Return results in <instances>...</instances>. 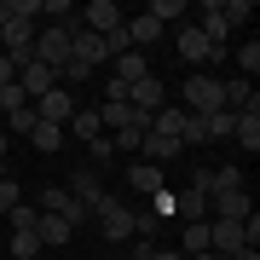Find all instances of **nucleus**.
<instances>
[{"label": "nucleus", "instance_id": "nucleus-1", "mask_svg": "<svg viewBox=\"0 0 260 260\" xmlns=\"http://www.w3.org/2000/svg\"><path fill=\"white\" fill-rule=\"evenodd\" d=\"M35 18H41V0H12V18L0 23L6 58H29V47H35Z\"/></svg>", "mask_w": 260, "mask_h": 260}, {"label": "nucleus", "instance_id": "nucleus-2", "mask_svg": "<svg viewBox=\"0 0 260 260\" xmlns=\"http://www.w3.org/2000/svg\"><path fill=\"white\" fill-rule=\"evenodd\" d=\"M70 35H75V29H52V23L35 29V47H29V58H35V64H47V70L58 75V70L70 64Z\"/></svg>", "mask_w": 260, "mask_h": 260}, {"label": "nucleus", "instance_id": "nucleus-3", "mask_svg": "<svg viewBox=\"0 0 260 260\" xmlns=\"http://www.w3.org/2000/svg\"><path fill=\"white\" fill-rule=\"evenodd\" d=\"M191 191H203L208 203L214 197H225V191H243V168L237 162H220V168H197V185Z\"/></svg>", "mask_w": 260, "mask_h": 260}, {"label": "nucleus", "instance_id": "nucleus-4", "mask_svg": "<svg viewBox=\"0 0 260 260\" xmlns=\"http://www.w3.org/2000/svg\"><path fill=\"white\" fill-rule=\"evenodd\" d=\"M93 220H99V232L110 237V243H127V237H133V208L116 203V197H104V203L93 208Z\"/></svg>", "mask_w": 260, "mask_h": 260}, {"label": "nucleus", "instance_id": "nucleus-5", "mask_svg": "<svg viewBox=\"0 0 260 260\" xmlns=\"http://www.w3.org/2000/svg\"><path fill=\"white\" fill-rule=\"evenodd\" d=\"M185 104H191V116H214V110H225V93H220L214 75H191L185 81Z\"/></svg>", "mask_w": 260, "mask_h": 260}, {"label": "nucleus", "instance_id": "nucleus-6", "mask_svg": "<svg viewBox=\"0 0 260 260\" xmlns=\"http://www.w3.org/2000/svg\"><path fill=\"white\" fill-rule=\"evenodd\" d=\"M64 191H70V197H75V203H81L87 214H93V208L104 203V197H110V191H104V179H99V168H87V162L70 174V185H64Z\"/></svg>", "mask_w": 260, "mask_h": 260}, {"label": "nucleus", "instance_id": "nucleus-7", "mask_svg": "<svg viewBox=\"0 0 260 260\" xmlns=\"http://www.w3.org/2000/svg\"><path fill=\"white\" fill-rule=\"evenodd\" d=\"M75 110H81V104L70 99V87H52L47 99H35V121H52V127H64Z\"/></svg>", "mask_w": 260, "mask_h": 260}, {"label": "nucleus", "instance_id": "nucleus-8", "mask_svg": "<svg viewBox=\"0 0 260 260\" xmlns=\"http://www.w3.org/2000/svg\"><path fill=\"white\" fill-rule=\"evenodd\" d=\"M208 249L214 254H237V249H249V243H243V220H208Z\"/></svg>", "mask_w": 260, "mask_h": 260}, {"label": "nucleus", "instance_id": "nucleus-9", "mask_svg": "<svg viewBox=\"0 0 260 260\" xmlns=\"http://www.w3.org/2000/svg\"><path fill=\"white\" fill-rule=\"evenodd\" d=\"M127 104H133L139 116H156L162 104H168V93H162V81H156V75H145V81H133V87H127Z\"/></svg>", "mask_w": 260, "mask_h": 260}, {"label": "nucleus", "instance_id": "nucleus-10", "mask_svg": "<svg viewBox=\"0 0 260 260\" xmlns=\"http://www.w3.org/2000/svg\"><path fill=\"white\" fill-rule=\"evenodd\" d=\"M179 58L203 64V58H225V47H214V41H203V29H197V23H185V29H179Z\"/></svg>", "mask_w": 260, "mask_h": 260}, {"label": "nucleus", "instance_id": "nucleus-11", "mask_svg": "<svg viewBox=\"0 0 260 260\" xmlns=\"http://www.w3.org/2000/svg\"><path fill=\"white\" fill-rule=\"evenodd\" d=\"M220 93H225V110H232V116H243V110H260V93H254V81H243V75L220 81Z\"/></svg>", "mask_w": 260, "mask_h": 260}, {"label": "nucleus", "instance_id": "nucleus-12", "mask_svg": "<svg viewBox=\"0 0 260 260\" xmlns=\"http://www.w3.org/2000/svg\"><path fill=\"white\" fill-rule=\"evenodd\" d=\"M254 203H249V191H225V197H214L208 203V220H249Z\"/></svg>", "mask_w": 260, "mask_h": 260}, {"label": "nucleus", "instance_id": "nucleus-13", "mask_svg": "<svg viewBox=\"0 0 260 260\" xmlns=\"http://www.w3.org/2000/svg\"><path fill=\"white\" fill-rule=\"evenodd\" d=\"M75 18H81V29H93V35H110L121 23V12H116V0H93L87 12H75Z\"/></svg>", "mask_w": 260, "mask_h": 260}, {"label": "nucleus", "instance_id": "nucleus-14", "mask_svg": "<svg viewBox=\"0 0 260 260\" xmlns=\"http://www.w3.org/2000/svg\"><path fill=\"white\" fill-rule=\"evenodd\" d=\"M110 64H116L110 75H116L121 87H133V81H145V75H150V58H145V52H121V58H110Z\"/></svg>", "mask_w": 260, "mask_h": 260}, {"label": "nucleus", "instance_id": "nucleus-15", "mask_svg": "<svg viewBox=\"0 0 260 260\" xmlns=\"http://www.w3.org/2000/svg\"><path fill=\"white\" fill-rule=\"evenodd\" d=\"M64 133H75L81 145H93V139H104V121H99V110H75L64 121Z\"/></svg>", "mask_w": 260, "mask_h": 260}, {"label": "nucleus", "instance_id": "nucleus-16", "mask_svg": "<svg viewBox=\"0 0 260 260\" xmlns=\"http://www.w3.org/2000/svg\"><path fill=\"white\" fill-rule=\"evenodd\" d=\"M127 185L139 191V197H156V191H162V168H156V162H133V168H127Z\"/></svg>", "mask_w": 260, "mask_h": 260}, {"label": "nucleus", "instance_id": "nucleus-17", "mask_svg": "<svg viewBox=\"0 0 260 260\" xmlns=\"http://www.w3.org/2000/svg\"><path fill=\"white\" fill-rule=\"evenodd\" d=\"M139 150H145V156H156V168H162V162H174V156H185V145H179V139H162V133H150V127H145Z\"/></svg>", "mask_w": 260, "mask_h": 260}, {"label": "nucleus", "instance_id": "nucleus-18", "mask_svg": "<svg viewBox=\"0 0 260 260\" xmlns=\"http://www.w3.org/2000/svg\"><path fill=\"white\" fill-rule=\"evenodd\" d=\"M232 139L243 145V156H254V150H260V110H243V116H237Z\"/></svg>", "mask_w": 260, "mask_h": 260}, {"label": "nucleus", "instance_id": "nucleus-19", "mask_svg": "<svg viewBox=\"0 0 260 260\" xmlns=\"http://www.w3.org/2000/svg\"><path fill=\"white\" fill-rule=\"evenodd\" d=\"M174 214H179L185 225H203V220H208V197H203V191H185V197H174Z\"/></svg>", "mask_w": 260, "mask_h": 260}, {"label": "nucleus", "instance_id": "nucleus-20", "mask_svg": "<svg viewBox=\"0 0 260 260\" xmlns=\"http://www.w3.org/2000/svg\"><path fill=\"white\" fill-rule=\"evenodd\" d=\"M29 145H35L41 156H58V150H64V127H52V121H35V133H29Z\"/></svg>", "mask_w": 260, "mask_h": 260}, {"label": "nucleus", "instance_id": "nucleus-21", "mask_svg": "<svg viewBox=\"0 0 260 260\" xmlns=\"http://www.w3.org/2000/svg\"><path fill=\"white\" fill-rule=\"evenodd\" d=\"M35 237H41V249H64V243H70V225L58 220V214H41V225H35Z\"/></svg>", "mask_w": 260, "mask_h": 260}, {"label": "nucleus", "instance_id": "nucleus-22", "mask_svg": "<svg viewBox=\"0 0 260 260\" xmlns=\"http://www.w3.org/2000/svg\"><path fill=\"white\" fill-rule=\"evenodd\" d=\"M185 116H191V110H168V104H162V110L150 116V133H162V139H179V133H185Z\"/></svg>", "mask_w": 260, "mask_h": 260}, {"label": "nucleus", "instance_id": "nucleus-23", "mask_svg": "<svg viewBox=\"0 0 260 260\" xmlns=\"http://www.w3.org/2000/svg\"><path fill=\"white\" fill-rule=\"evenodd\" d=\"M121 29H127V47H133V52H139V47H150V41L162 35V23L150 18V12H145V18H133V23H121Z\"/></svg>", "mask_w": 260, "mask_h": 260}, {"label": "nucleus", "instance_id": "nucleus-24", "mask_svg": "<svg viewBox=\"0 0 260 260\" xmlns=\"http://www.w3.org/2000/svg\"><path fill=\"white\" fill-rule=\"evenodd\" d=\"M197 127H203V139H232L237 116L232 110H214V116H197Z\"/></svg>", "mask_w": 260, "mask_h": 260}, {"label": "nucleus", "instance_id": "nucleus-25", "mask_svg": "<svg viewBox=\"0 0 260 260\" xmlns=\"http://www.w3.org/2000/svg\"><path fill=\"white\" fill-rule=\"evenodd\" d=\"M208 249V220L203 225H185V232H179V254H203Z\"/></svg>", "mask_w": 260, "mask_h": 260}, {"label": "nucleus", "instance_id": "nucleus-26", "mask_svg": "<svg viewBox=\"0 0 260 260\" xmlns=\"http://www.w3.org/2000/svg\"><path fill=\"white\" fill-rule=\"evenodd\" d=\"M162 232V214L156 208H133V237H156Z\"/></svg>", "mask_w": 260, "mask_h": 260}, {"label": "nucleus", "instance_id": "nucleus-27", "mask_svg": "<svg viewBox=\"0 0 260 260\" xmlns=\"http://www.w3.org/2000/svg\"><path fill=\"white\" fill-rule=\"evenodd\" d=\"M6 220H12V232H35V225H41V208H35V203H18Z\"/></svg>", "mask_w": 260, "mask_h": 260}, {"label": "nucleus", "instance_id": "nucleus-28", "mask_svg": "<svg viewBox=\"0 0 260 260\" xmlns=\"http://www.w3.org/2000/svg\"><path fill=\"white\" fill-rule=\"evenodd\" d=\"M237 64H243V81H254V70H260V41H254V35L237 47Z\"/></svg>", "mask_w": 260, "mask_h": 260}, {"label": "nucleus", "instance_id": "nucleus-29", "mask_svg": "<svg viewBox=\"0 0 260 260\" xmlns=\"http://www.w3.org/2000/svg\"><path fill=\"white\" fill-rule=\"evenodd\" d=\"M12 254H18V260H35L41 254V237L35 232H12Z\"/></svg>", "mask_w": 260, "mask_h": 260}, {"label": "nucleus", "instance_id": "nucleus-30", "mask_svg": "<svg viewBox=\"0 0 260 260\" xmlns=\"http://www.w3.org/2000/svg\"><path fill=\"white\" fill-rule=\"evenodd\" d=\"M150 18H156V23H174V18H185V0H150Z\"/></svg>", "mask_w": 260, "mask_h": 260}, {"label": "nucleus", "instance_id": "nucleus-31", "mask_svg": "<svg viewBox=\"0 0 260 260\" xmlns=\"http://www.w3.org/2000/svg\"><path fill=\"white\" fill-rule=\"evenodd\" d=\"M220 12H225V23H232V29L254 18V6H249V0H220Z\"/></svg>", "mask_w": 260, "mask_h": 260}, {"label": "nucleus", "instance_id": "nucleus-32", "mask_svg": "<svg viewBox=\"0 0 260 260\" xmlns=\"http://www.w3.org/2000/svg\"><path fill=\"white\" fill-rule=\"evenodd\" d=\"M18 208V179H0V214Z\"/></svg>", "mask_w": 260, "mask_h": 260}, {"label": "nucleus", "instance_id": "nucleus-33", "mask_svg": "<svg viewBox=\"0 0 260 260\" xmlns=\"http://www.w3.org/2000/svg\"><path fill=\"white\" fill-rule=\"evenodd\" d=\"M12 81H18V64H12L6 52H0V87H12Z\"/></svg>", "mask_w": 260, "mask_h": 260}, {"label": "nucleus", "instance_id": "nucleus-34", "mask_svg": "<svg viewBox=\"0 0 260 260\" xmlns=\"http://www.w3.org/2000/svg\"><path fill=\"white\" fill-rule=\"evenodd\" d=\"M145 260H185V254H179V249H150Z\"/></svg>", "mask_w": 260, "mask_h": 260}, {"label": "nucleus", "instance_id": "nucleus-35", "mask_svg": "<svg viewBox=\"0 0 260 260\" xmlns=\"http://www.w3.org/2000/svg\"><path fill=\"white\" fill-rule=\"evenodd\" d=\"M225 260H260V249H237V254H225Z\"/></svg>", "mask_w": 260, "mask_h": 260}, {"label": "nucleus", "instance_id": "nucleus-36", "mask_svg": "<svg viewBox=\"0 0 260 260\" xmlns=\"http://www.w3.org/2000/svg\"><path fill=\"white\" fill-rule=\"evenodd\" d=\"M145 254H150V249H127V254H121V260H145Z\"/></svg>", "mask_w": 260, "mask_h": 260}, {"label": "nucleus", "instance_id": "nucleus-37", "mask_svg": "<svg viewBox=\"0 0 260 260\" xmlns=\"http://www.w3.org/2000/svg\"><path fill=\"white\" fill-rule=\"evenodd\" d=\"M185 260H220V254H214V249H203V254H185Z\"/></svg>", "mask_w": 260, "mask_h": 260}, {"label": "nucleus", "instance_id": "nucleus-38", "mask_svg": "<svg viewBox=\"0 0 260 260\" xmlns=\"http://www.w3.org/2000/svg\"><path fill=\"white\" fill-rule=\"evenodd\" d=\"M6 145H12V133H6V127H0V156H6Z\"/></svg>", "mask_w": 260, "mask_h": 260}, {"label": "nucleus", "instance_id": "nucleus-39", "mask_svg": "<svg viewBox=\"0 0 260 260\" xmlns=\"http://www.w3.org/2000/svg\"><path fill=\"white\" fill-rule=\"evenodd\" d=\"M0 179H12V174H6V156H0Z\"/></svg>", "mask_w": 260, "mask_h": 260}]
</instances>
